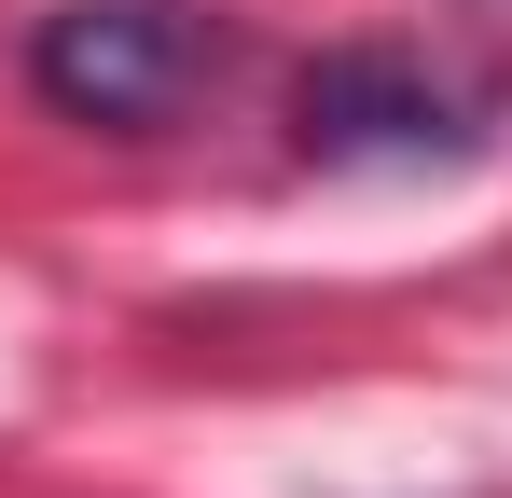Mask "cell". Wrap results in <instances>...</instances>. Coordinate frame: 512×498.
<instances>
[{
  "label": "cell",
  "instance_id": "6da1fadb",
  "mask_svg": "<svg viewBox=\"0 0 512 498\" xmlns=\"http://www.w3.org/2000/svg\"><path fill=\"white\" fill-rule=\"evenodd\" d=\"M208 70H222V14H208V0H56V14L28 28V83H42V111L111 125V139L180 125Z\"/></svg>",
  "mask_w": 512,
  "mask_h": 498
},
{
  "label": "cell",
  "instance_id": "7a4b0ae2",
  "mask_svg": "<svg viewBox=\"0 0 512 498\" xmlns=\"http://www.w3.org/2000/svg\"><path fill=\"white\" fill-rule=\"evenodd\" d=\"M291 125L319 166H443L471 153V97L429 70V56H388V42H346L291 83Z\"/></svg>",
  "mask_w": 512,
  "mask_h": 498
}]
</instances>
